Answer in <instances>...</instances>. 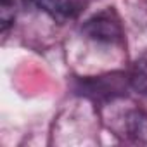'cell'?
<instances>
[{"instance_id": "cell-1", "label": "cell", "mask_w": 147, "mask_h": 147, "mask_svg": "<svg viewBox=\"0 0 147 147\" xmlns=\"http://www.w3.org/2000/svg\"><path fill=\"white\" fill-rule=\"evenodd\" d=\"M82 31L88 38L100 43H116L123 40V28L114 11H104L95 14L83 24Z\"/></svg>"}, {"instance_id": "cell-2", "label": "cell", "mask_w": 147, "mask_h": 147, "mask_svg": "<svg viewBox=\"0 0 147 147\" xmlns=\"http://www.w3.org/2000/svg\"><path fill=\"white\" fill-rule=\"evenodd\" d=\"M30 7H35L49 14L54 21L64 23L67 19L78 18L87 7L88 0H24Z\"/></svg>"}, {"instance_id": "cell-3", "label": "cell", "mask_w": 147, "mask_h": 147, "mask_svg": "<svg viewBox=\"0 0 147 147\" xmlns=\"http://www.w3.org/2000/svg\"><path fill=\"white\" fill-rule=\"evenodd\" d=\"M126 133L137 142H147V114L131 111L126 114Z\"/></svg>"}, {"instance_id": "cell-4", "label": "cell", "mask_w": 147, "mask_h": 147, "mask_svg": "<svg viewBox=\"0 0 147 147\" xmlns=\"http://www.w3.org/2000/svg\"><path fill=\"white\" fill-rule=\"evenodd\" d=\"M130 85L142 95H147V54L135 61L130 71Z\"/></svg>"}, {"instance_id": "cell-5", "label": "cell", "mask_w": 147, "mask_h": 147, "mask_svg": "<svg viewBox=\"0 0 147 147\" xmlns=\"http://www.w3.org/2000/svg\"><path fill=\"white\" fill-rule=\"evenodd\" d=\"M14 21V0H0V23L2 31H7V28Z\"/></svg>"}]
</instances>
